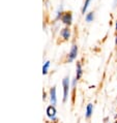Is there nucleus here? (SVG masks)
Instances as JSON below:
<instances>
[{
    "label": "nucleus",
    "instance_id": "nucleus-7",
    "mask_svg": "<svg viewBox=\"0 0 117 123\" xmlns=\"http://www.w3.org/2000/svg\"><path fill=\"white\" fill-rule=\"evenodd\" d=\"M92 113H93V105L92 104H88L87 107H86V113H85V118L89 120L90 117L92 116Z\"/></svg>",
    "mask_w": 117,
    "mask_h": 123
},
{
    "label": "nucleus",
    "instance_id": "nucleus-1",
    "mask_svg": "<svg viewBox=\"0 0 117 123\" xmlns=\"http://www.w3.org/2000/svg\"><path fill=\"white\" fill-rule=\"evenodd\" d=\"M60 20L65 26H68V27L72 26V24H73V12H72L71 11L63 12Z\"/></svg>",
    "mask_w": 117,
    "mask_h": 123
},
{
    "label": "nucleus",
    "instance_id": "nucleus-14",
    "mask_svg": "<svg viewBox=\"0 0 117 123\" xmlns=\"http://www.w3.org/2000/svg\"><path fill=\"white\" fill-rule=\"evenodd\" d=\"M54 123H57V120H56V119H55V120H54Z\"/></svg>",
    "mask_w": 117,
    "mask_h": 123
},
{
    "label": "nucleus",
    "instance_id": "nucleus-13",
    "mask_svg": "<svg viewBox=\"0 0 117 123\" xmlns=\"http://www.w3.org/2000/svg\"><path fill=\"white\" fill-rule=\"evenodd\" d=\"M115 32L117 33V19H116V22H115Z\"/></svg>",
    "mask_w": 117,
    "mask_h": 123
},
{
    "label": "nucleus",
    "instance_id": "nucleus-11",
    "mask_svg": "<svg viewBox=\"0 0 117 123\" xmlns=\"http://www.w3.org/2000/svg\"><path fill=\"white\" fill-rule=\"evenodd\" d=\"M49 66H50V61H47V62L45 63V65L43 66V74H47Z\"/></svg>",
    "mask_w": 117,
    "mask_h": 123
},
{
    "label": "nucleus",
    "instance_id": "nucleus-2",
    "mask_svg": "<svg viewBox=\"0 0 117 123\" xmlns=\"http://www.w3.org/2000/svg\"><path fill=\"white\" fill-rule=\"evenodd\" d=\"M78 52H79L78 46L74 43L73 46H72V48H71L70 53H68L67 56H66V62H72V61H74L78 56Z\"/></svg>",
    "mask_w": 117,
    "mask_h": 123
},
{
    "label": "nucleus",
    "instance_id": "nucleus-8",
    "mask_svg": "<svg viewBox=\"0 0 117 123\" xmlns=\"http://www.w3.org/2000/svg\"><path fill=\"white\" fill-rule=\"evenodd\" d=\"M50 97H51V102L52 105H56V101H57V98H56V87H52L50 89Z\"/></svg>",
    "mask_w": 117,
    "mask_h": 123
},
{
    "label": "nucleus",
    "instance_id": "nucleus-10",
    "mask_svg": "<svg viewBox=\"0 0 117 123\" xmlns=\"http://www.w3.org/2000/svg\"><path fill=\"white\" fill-rule=\"evenodd\" d=\"M94 20V12H89L88 13H86L85 16V21L87 23H91Z\"/></svg>",
    "mask_w": 117,
    "mask_h": 123
},
{
    "label": "nucleus",
    "instance_id": "nucleus-9",
    "mask_svg": "<svg viewBox=\"0 0 117 123\" xmlns=\"http://www.w3.org/2000/svg\"><path fill=\"white\" fill-rule=\"evenodd\" d=\"M91 1L92 0H84V4H83V6H82V9H81L82 15H85L86 13V12H87V9H88V6L90 5Z\"/></svg>",
    "mask_w": 117,
    "mask_h": 123
},
{
    "label": "nucleus",
    "instance_id": "nucleus-4",
    "mask_svg": "<svg viewBox=\"0 0 117 123\" xmlns=\"http://www.w3.org/2000/svg\"><path fill=\"white\" fill-rule=\"evenodd\" d=\"M71 35H72V30H71V28L68 26H65V27H63V28L61 29L60 36H61V38H62L64 42H67V40H70Z\"/></svg>",
    "mask_w": 117,
    "mask_h": 123
},
{
    "label": "nucleus",
    "instance_id": "nucleus-6",
    "mask_svg": "<svg viewBox=\"0 0 117 123\" xmlns=\"http://www.w3.org/2000/svg\"><path fill=\"white\" fill-rule=\"evenodd\" d=\"M47 115H48V117H49L50 119L55 120V116H56V109H55V107L53 105H49V107L47 108Z\"/></svg>",
    "mask_w": 117,
    "mask_h": 123
},
{
    "label": "nucleus",
    "instance_id": "nucleus-12",
    "mask_svg": "<svg viewBox=\"0 0 117 123\" xmlns=\"http://www.w3.org/2000/svg\"><path fill=\"white\" fill-rule=\"evenodd\" d=\"M115 47L117 48V33H116V35H115Z\"/></svg>",
    "mask_w": 117,
    "mask_h": 123
},
{
    "label": "nucleus",
    "instance_id": "nucleus-5",
    "mask_svg": "<svg viewBox=\"0 0 117 123\" xmlns=\"http://www.w3.org/2000/svg\"><path fill=\"white\" fill-rule=\"evenodd\" d=\"M76 79L79 81L82 78V74H83V69H82V64L80 61H77L76 63Z\"/></svg>",
    "mask_w": 117,
    "mask_h": 123
},
{
    "label": "nucleus",
    "instance_id": "nucleus-3",
    "mask_svg": "<svg viewBox=\"0 0 117 123\" xmlns=\"http://www.w3.org/2000/svg\"><path fill=\"white\" fill-rule=\"evenodd\" d=\"M63 85V102H66L68 98V92H70V77L66 76L62 80Z\"/></svg>",
    "mask_w": 117,
    "mask_h": 123
},
{
    "label": "nucleus",
    "instance_id": "nucleus-15",
    "mask_svg": "<svg viewBox=\"0 0 117 123\" xmlns=\"http://www.w3.org/2000/svg\"><path fill=\"white\" fill-rule=\"evenodd\" d=\"M109 123H110V122H109Z\"/></svg>",
    "mask_w": 117,
    "mask_h": 123
}]
</instances>
